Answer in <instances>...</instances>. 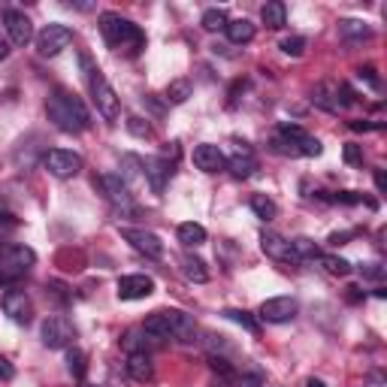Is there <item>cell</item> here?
<instances>
[{
	"label": "cell",
	"instance_id": "cell-1",
	"mask_svg": "<svg viewBox=\"0 0 387 387\" xmlns=\"http://www.w3.org/2000/svg\"><path fill=\"white\" fill-rule=\"evenodd\" d=\"M45 112H49V122L64 133H82L91 124L88 106L82 103V97H76L67 88H54L49 103H45Z\"/></svg>",
	"mask_w": 387,
	"mask_h": 387
},
{
	"label": "cell",
	"instance_id": "cell-2",
	"mask_svg": "<svg viewBox=\"0 0 387 387\" xmlns=\"http://www.w3.org/2000/svg\"><path fill=\"white\" fill-rule=\"evenodd\" d=\"M100 34H103V40L109 43V49L124 52V54H131V58H136V54L145 49V34L140 31V24H133L131 18H124L118 13L100 15Z\"/></svg>",
	"mask_w": 387,
	"mask_h": 387
},
{
	"label": "cell",
	"instance_id": "cell-3",
	"mask_svg": "<svg viewBox=\"0 0 387 387\" xmlns=\"http://www.w3.org/2000/svg\"><path fill=\"white\" fill-rule=\"evenodd\" d=\"M34 263H36L34 248H27V245H6L3 251H0V282L13 284L18 279H24V275L31 272Z\"/></svg>",
	"mask_w": 387,
	"mask_h": 387
},
{
	"label": "cell",
	"instance_id": "cell-4",
	"mask_svg": "<svg viewBox=\"0 0 387 387\" xmlns=\"http://www.w3.org/2000/svg\"><path fill=\"white\" fill-rule=\"evenodd\" d=\"M88 67V58H82ZM88 82H91V94H94L97 112L106 118V122H115L118 112H122V103H118V94L112 91V85L106 82V76L97 67H88Z\"/></svg>",
	"mask_w": 387,
	"mask_h": 387
},
{
	"label": "cell",
	"instance_id": "cell-5",
	"mask_svg": "<svg viewBox=\"0 0 387 387\" xmlns=\"http://www.w3.org/2000/svg\"><path fill=\"white\" fill-rule=\"evenodd\" d=\"M312 100H315V106L327 109V112H339V109L351 106L354 103V91L342 85V82H318L315 91H312Z\"/></svg>",
	"mask_w": 387,
	"mask_h": 387
},
{
	"label": "cell",
	"instance_id": "cell-6",
	"mask_svg": "<svg viewBox=\"0 0 387 387\" xmlns=\"http://www.w3.org/2000/svg\"><path fill=\"white\" fill-rule=\"evenodd\" d=\"M94 185L100 188V194L112 203L115 209H122V212H133V194H131V185L118 176V173H103V176H97L94 179Z\"/></svg>",
	"mask_w": 387,
	"mask_h": 387
},
{
	"label": "cell",
	"instance_id": "cell-7",
	"mask_svg": "<svg viewBox=\"0 0 387 387\" xmlns=\"http://www.w3.org/2000/svg\"><path fill=\"white\" fill-rule=\"evenodd\" d=\"M70 43H73V27L61 24V22L45 24L43 31L36 34V52H40L43 58H54V54H61Z\"/></svg>",
	"mask_w": 387,
	"mask_h": 387
},
{
	"label": "cell",
	"instance_id": "cell-8",
	"mask_svg": "<svg viewBox=\"0 0 387 387\" xmlns=\"http://www.w3.org/2000/svg\"><path fill=\"white\" fill-rule=\"evenodd\" d=\"M40 339L45 348H52V351H61V348H70L73 339H76V330L64 315H52L43 321L40 327Z\"/></svg>",
	"mask_w": 387,
	"mask_h": 387
},
{
	"label": "cell",
	"instance_id": "cell-9",
	"mask_svg": "<svg viewBox=\"0 0 387 387\" xmlns=\"http://www.w3.org/2000/svg\"><path fill=\"white\" fill-rule=\"evenodd\" d=\"M43 167L49 170L54 179H73L82 173V154L67 152V149H52L43 154Z\"/></svg>",
	"mask_w": 387,
	"mask_h": 387
},
{
	"label": "cell",
	"instance_id": "cell-10",
	"mask_svg": "<svg viewBox=\"0 0 387 387\" xmlns=\"http://www.w3.org/2000/svg\"><path fill=\"white\" fill-rule=\"evenodd\" d=\"M297 312H300V302L293 297H272V300H263L257 318L266 321V324H288V321L297 318Z\"/></svg>",
	"mask_w": 387,
	"mask_h": 387
},
{
	"label": "cell",
	"instance_id": "cell-11",
	"mask_svg": "<svg viewBox=\"0 0 387 387\" xmlns=\"http://www.w3.org/2000/svg\"><path fill=\"white\" fill-rule=\"evenodd\" d=\"M122 239L124 242H131L136 251L145 254V257H161L163 254V242L158 233H152V230H140V227H122Z\"/></svg>",
	"mask_w": 387,
	"mask_h": 387
},
{
	"label": "cell",
	"instance_id": "cell-12",
	"mask_svg": "<svg viewBox=\"0 0 387 387\" xmlns=\"http://www.w3.org/2000/svg\"><path fill=\"white\" fill-rule=\"evenodd\" d=\"M154 293V279L152 275H143V272H133V275H122L118 279V297L122 300H145Z\"/></svg>",
	"mask_w": 387,
	"mask_h": 387
},
{
	"label": "cell",
	"instance_id": "cell-13",
	"mask_svg": "<svg viewBox=\"0 0 387 387\" xmlns=\"http://www.w3.org/2000/svg\"><path fill=\"white\" fill-rule=\"evenodd\" d=\"M3 24H6V34H9V40H13V45H27L34 40V24L22 9H6Z\"/></svg>",
	"mask_w": 387,
	"mask_h": 387
},
{
	"label": "cell",
	"instance_id": "cell-14",
	"mask_svg": "<svg viewBox=\"0 0 387 387\" xmlns=\"http://www.w3.org/2000/svg\"><path fill=\"white\" fill-rule=\"evenodd\" d=\"M170 176H173V163H167V161L161 158V154H154V158H145L143 161V179L149 182L154 194H163Z\"/></svg>",
	"mask_w": 387,
	"mask_h": 387
},
{
	"label": "cell",
	"instance_id": "cell-15",
	"mask_svg": "<svg viewBox=\"0 0 387 387\" xmlns=\"http://www.w3.org/2000/svg\"><path fill=\"white\" fill-rule=\"evenodd\" d=\"M194 167L212 176V173L227 170V158H224V152H221L218 145L203 143V145H197V149H194Z\"/></svg>",
	"mask_w": 387,
	"mask_h": 387
},
{
	"label": "cell",
	"instance_id": "cell-16",
	"mask_svg": "<svg viewBox=\"0 0 387 387\" xmlns=\"http://www.w3.org/2000/svg\"><path fill=\"white\" fill-rule=\"evenodd\" d=\"M3 312L9 315V321H15V324H31V318H34V306H31V300H27L24 291H6L3 293Z\"/></svg>",
	"mask_w": 387,
	"mask_h": 387
},
{
	"label": "cell",
	"instance_id": "cell-17",
	"mask_svg": "<svg viewBox=\"0 0 387 387\" xmlns=\"http://www.w3.org/2000/svg\"><path fill=\"white\" fill-rule=\"evenodd\" d=\"M167 318H170L173 339H179V342H194V336H197V324H194V318L188 315V312L167 309Z\"/></svg>",
	"mask_w": 387,
	"mask_h": 387
},
{
	"label": "cell",
	"instance_id": "cell-18",
	"mask_svg": "<svg viewBox=\"0 0 387 387\" xmlns=\"http://www.w3.org/2000/svg\"><path fill=\"white\" fill-rule=\"evenodd\" d=\"M261 248L266 257H272V261H282V263H297L293 261V251H291V242L279 233H263L261 236Z\"/></svg>",
	"mask_w": 387,
	"mask_h": 387
},
{
	"label": "cell",
	"instance_id": "cell-19",
	"mask_svg": "<svg viewBox=\"0 0 387 387\" xmlns=\"http://www.w3.org/2000/svg\"><path fill=\"white\" fill-rule=\"evenodd\" d=\"M127 375H131L133 381H152L154 379V363H152V357L145 354V351H133V354H127Z\"/></svg>",
	"mask_w": 387,
	"mask_h": 387
},
{
	"label": "cell",
	"instance_id": "cell-20",
	"mask_svg": "<svg viewBox=\"0 0 387 387\" xmlns=\"http://www.w3.org/2000/svg\"><path fill=\"white\" fill-rule=\"evenodd\" d=\"M291 251H293V261H297V263L318 261V257H321L318 242H315V239H309V236H297V239H291Z\"/></svg>",
	"mask_w": 387,
	"mask_h": 387
},
{
	"label": "cell",
	"instance_id": "cell-21",
	"mask_svg": "<svg viewBox=\"0 0 387 387\" xmlns=\"http://www.w3.org/2000/svg\"><path fill=\"white\" fill-rule=\"evenodd\" d=\"M224 34H227V40L233 45H245V43L254 40V24L248 22V18H236V22H230L224 27Z\"/></svg>",
	"mask_w": 387,
	"mask_h": 387
},
{
	"label": "cell",
	"instance_id": "cell-22",
	"mask_svg": "<svg viewBox=\"0 0 387 387\" xmlns=\"http://www.w3.org/2000/svg\"><path fill=\"white\" fill-rule=\"evenodd\" d=\"M261 18H263V24H266V27L279 31V27H284V22H288V9H284L282 0H270V3H263Z\"/></svg>",
	"mask_w": 387,
	"mask_h": 387
},
{
	"label": "cell",
	"instance_id": "cell-23",
	"mask_svg": "<svg viewBox=\"0 0 387 387\" xmlns=\"http://www.w3.org/2000/svg\"><path fill=\"white\" fill-rule=\"evenodd\" d=\"M179 242L185 248H197L206 242V227L203 224H194V221H185V224H179Z\"/></svg>",
	"mask_w": 387,
	"mask_h": 387
},
{
	"label": "cell",
	"instance_id": "cell-24",
	"mask_svg": "<svg viewBox=\"0 0 387 387\" xmlns=\"http://www.w3.org/2000/svg\"><path fill=\"white\" fill-rule=\"evenodd\" d=\"M182 272H185V279L197 282V284H206V282H209L206 263H203L200 257H194V254H185V257H182Z\"/></svg>",
	"mask_w": 387,
	"mask_h": 387
},
{
	"label": "cell",
	"instance_id": "cell-25",
	"mask_svg": "<svg viewBox=\"0 0 387 387\" xmlns=\"http://www.w3.org/2000/svg\"><path fill=\"white\" fill-rule=\"evenodd\" d=\"M227 321H233V324H239L242 330H248L251 336H261V324H257V318L251 315V312H245V309H224L221 312Z\"/></svg>",
	"mask_w": 387,
	"mask_h": 387
},
{
	"label": "cell",
	"instance_id": "cell-26",
	"mask_svg": "<svg viewBox=\"0 0 387 387\" xmlns=\"http://www.w3.org/2000/svg\"><path fill=\"white\" fill-rule=\"evenodd\" d=\"M248 206H251V212L261 221H272V218H279V206H275V200H270L266 194H254L251 200H248Z\"/></svg>",
	"mask_w": 387,
	"mask_h": 387
},
{
	"label": "cell",
	"instance_id": "cell-27",
	"mask_svg": "<svg viewBox=\"0 0 387 387\" xmlns=\"http://www.w3.org/2000/svg\"><path fill=\"white\" fill-rule=\"evenodd\" d=\"M227 170L233 173L236 179H248L257 170V158L254 154H233V158L227 161Z\"/></svg>",
	"mask_w": 387,
	"mask_h": 387
},
{
	"label": "cell",
	"instance_id": "cell-28",
	"mask_svg": "<svg viewBox=\"0 0 387 387\" xmlns=\"http://www.w3.org/2000/svg\"><path fill=\"white\" fill-rule=\"evenodd\" d=\"M339 34H342L345 40H370L372 36L370 27L363 22H357V18H342V22H339Z\"/></svg>",
	"mask_w": 387,
	"mask_h": 387
},
{
	"label": "cell",
	"instance_id": "cell-29",
	"mask_svg": "<svg viewBox=\"0 0 387 387\" xmlns=\"http://www.w3.org/2000/svg\"><path fill=\"white\" fill-rule=\"evenodd\" d=\"M200 24L206 27V31H224V27L230 24V18H227V9H221V6H212L203 13L200 18Z\"/></svg>",
	"mask_w": 387,
	"mask_h": 387
},
{
	"label": "cell",
	"instance_id": "cell-30",
	"mask_svg": "<svg viewBox=\"0 0 387 387\" xmlns=\"http://www.w3.org/2000/svg\"><path fill=\"white\" fill-rule=\"evenodd\" d=\"M67 370L73 379H85V372H88V354L82 351V348H70L67 351Z\"/></svg>",
	"mask_w": 387,
	"mask_h": 387
},
{
	"label": "cell",
	"instance_id": "cell-31",
	"mask_svg": "<svg viewBox=\"0 0 387 387\" xmlns=\"http://www.w3.org/2000/svg\"><path fill=\"white\" fill-rule=\"evenodd\" d=\"M191 91H194V85L188 79H173L170 85H167V103H185V100L191 97Z\"/></svg>",
	"mask_w": 387,
	"mask_h": 387
},
{
	"label": "cell",
	"instance_id": "cell-32",
	"mask_svg": "<svg viewBox=\"0 0 387 387\" xmlns=\"http://www.w3.org/2000/svg\"><path fill=\"white\" fill-rule=\"evenodd\" d=\"M318 263L324 266L330 275H348V272H351V263H348L345 257H336V254H321Z\"/></svg>",
	"mask_w": 387,
	"mask_h": 387
},
{
	"label": "cell",
	"instance_id": "cell-33",
	"mask_svg": "<svg viewBox=\"0 0 387 387\" xmlns=\"http://www.w3.org/2000/svg\"><path fill=\"white\" fill-rule=\"evenodd\" d=\"M209 366L218 372V379H236V370L230 366L227 357H218V354H209Z\"/></svg>",
	"mask_w": 387,
	"mask_h": 387
},
{
	"label": "cell",
	"instance_id": "cell-34",
	"mask_svg": "<svg viewBox=\"0 0 387 387\" xmlns=\"http://www.w3.org/2000/svg\"><path fill=\"white\" fill-rule=\"evenodd\" d=\"M279 49L284 54H291V58H300V54L306 52V40H302V36H284V40L279 43Z\"/></svg>",
	"mask_w": 387,
	"mask_h": 387
},
{
	"label": "cell",
	"instance_id": "cell-35",
	"mask_svg": "<svg viewBox=\"0 0 387 387\" xmlns=\"http://www.w3.org/2000/svg\"><path fill=\"white\" fill-rule=\"evenodd\" d=\"M342 158H345L348 167H363V145L348 143L345 149H342Z\"/></svg>",
	"mask_w": 387,
	"mask_h": 387
},
{
	"label": "cell",
	"instance_id": "cell-36",
	"mask_svg": "<svg viewBox=\"0 0 387 387\" xmlns=\"http://www.w3.org/2000/svg\"><path fill=\"white\" fill-rule=\"evenodd\" d=\"M127 131H131L133 136H140V140H149V136H152V124L143 122L140 115H133V118H127Z\"/></svg>",
	"mask_w": 387,
	"mask_h": 387
},
{
	"label": "cell",
	"instance_id": "cell-37",
	"mask_svg": "<svg viewBox=\"0 0 387 387\" xmlns=\"http://www.w3.org/2000/svg\"><path fill=\"white\" fill-rule=\"evenodd\" d=\"M263 375L261 372H251V375H236L233 379V387H263Z\"/></svg>",
	"mask_w": 387,
	"mask_h": 387
},
{
	"label": "cell",
	"instance_id": "cell-38",
	"mask_svg": "<svg viewBox=\"0 0 387 387\" xmlns=\"http://www.w3.org/2000/svg\"><path fill=\"white\" fill-rule=\"evenodd\" d=\"M357 79H363L366 85H370V88H375V91L381 88V79L375 76V67H360V70H357Z\"/></svg>",
	"mask_w": 387,
	"mask_h": 387
},
{
	"label": "cell",
	"instance_id": "cell-39",
	"mask_svg": "<svg viewBox=\"0 0 387 387\" xmlns=\"http://www.w3.org/2000/svg\"><path fill=\"white\" fill-rule=\"evenodd\" d=\"M360 275H363V279H375V282H379V279H384V266L381 263H363L360 266Z\"/></svg>",
	"mask_w": 387,
	"mask_h": 387
},
{
	"label": "cell",
	"instance_id": "cell-40",
	"mask_svg": "<svg viewBox=\"0 0 387 387\" xmlns=\"http://www.w3.org/2000/svg\"><path fill=\"white\" fill-rule=\"evenodd\" d=\"M330 200L345 203V206H357V203H363V194H357V191H342V194H336V197H330Z\"/></svg>",
	"mask_w": 387,
	"mask_h": 387
},
{
	"label": "cell",
	"instance_id": "cell-41",
	"mask_svg": "<svg viewBox=\"0 0 387 387\" xmlns=\"http://www.w3.org/2000/svg\"><path fill=\"white\" fill-rule=\"evenodd\" d=\"M272 152H279V154H291V158H297V154H300L288 140H282V136H275V140H272Z\"/></svg>",
	"mask_w": 387,
	"mask_h": 387
},
{
	"label": "cell",
	"instance_id": "cell-42",
	"mask_svg": "<svg viewBox=\"0 0 387 387\" xmlns=\"http://www.w3.org/2000/svg\"><path fill=\"white\" fill-rule=\"evenodd\" d=\"M13 379H15V366L0 354V381H13Z\"/></svg>",
	"mask_w": 387,
	"mask_h": 387
},
{
	"label": "cell",
	"instance_id": "cell-43",
	"mask_svg": "<svg viewBox=\"0 0 387 387\" xmlns=\"http://www.w3.org/2000/svg\"><path fill=\"white\" fill-rule=\"evenodd\" d=\"M179 154H182V149H179V143H170L167 149L161 152V158L167 161V163H173V167H176V161H179Z\"/></svg>",
	"mask_w": 387,
	"mask_h": 387
},
{
	"label": "cell",
	"instance_id": "cell-44",
	"mask_svg": "<svg viewBox=\"0 0 387 387\" xmlns=\"http://www.w3.org/2000/svg\"><path fill=\"white\" fill-rule=\"evenodd\" d=\"M348 239H354V230H342V233H330L327 236V245H345L348 242Z\"/></svg>",
	"mask_w": 387,
	"mask_h": 387
},
{
	"label": "cell",
	"instance_id": "cell-45",
	"mask_svg": "<svg viewBox=\"0 0 387 387\" xmlns=\"http://www.w3.org/2000/svg\"><path fill=\"white\" fill-rule=\"evenodd\" d=\"M348 127H351V131H357V133H366V131H379L381 124H372V122H351Z\"/></svg>",
	"mask_w": 387,
	"mask_h": 387
},
{
	"label": "cell",
	"instance_id": "cell-46",
	"mask_svg": "<svg viewBox=\"0 0 387 387\" xmlns=\"http://www.w3.org/2000/svg\"><path fill=\"white\" fill-rule=\"evenodd\" d=\"M375 188H379L381 194L387 191V179H384V170H375Z\"/></svg>",
	"mask_w": 387,
	"mask_h": 387
},
{
	"label": "cell",
	"instance_id": "cell-47",
	"mask_svg": "<svg viewBox=\"0 0 387 387\" xmlns=\"http://www.w3.org/2000/svg\"><path fill=\"white\" fill-rule=\"evenodd\" d=\"M6 58H9V43L0 40V61H6Z\"/></svg>",
	"mask_w": 387,
	"mask_h": 387
},
{
	"label": "cell",
	"instance_id": "cell-48",
	"mask_svg": "<svg viewBox=\"0 0 387 387\" xmlns=\"http://www.w3.org/2000/svg\"><path fill=\"white\" fill-rule=\"evenodd\" d=\"M0 221H6V224H15V215H9V212L0 209Z\"/></svg>",
	"mask_w": 387,
	"mask_h": 387
},
{
	"label": "cell",
	"instance_id": "cell-49",
	"mask_svg": "<svg viewBox=\"0 0 387 387\" xmlns=\"http://www.w3.org/2000/svg\"><path fill=\"white\" fill-rule=\"evenodd\" d=\"M306 387H327V384L321 381V379H309V381H306Z\"/></svg>",
	"mask_w": 387,
	"mask_h": 387
},
{
	"label": "cell",
	"instance_id": "cell-50",
	"mask_svg": "<svg viewBox=\"0 0 387 387\" xmlns=\"http://www.w3.org/2000/svg\"><path fill=\"white\" fill-rule=\"evenodd\" d=\"M82 387H100V384H82Z\"/></svg>",
	"mask_w": 387,
	"mask_h": 387
}]
</instances>
